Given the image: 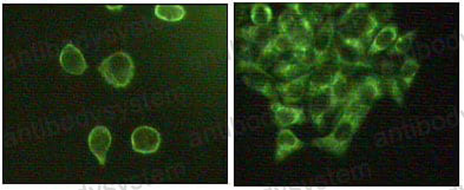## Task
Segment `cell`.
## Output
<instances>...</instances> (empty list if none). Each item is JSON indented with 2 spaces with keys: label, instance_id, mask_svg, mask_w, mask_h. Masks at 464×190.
<instances>
[{
  "label": "cell",
  "instance_id": "obj_6",
  "mask_svg": "<svg viewBox=\"0 0 464 190\" xmlns=\"http://www.w3.org/2000/svg\"><path fill=\"white\" fill-rule=\"evenodd\" d=\"M332 55L336 63L345 67H368L364 46L344 39L333 40Z\"/></svg>",
  "mask_w": 464,
  "mask_h": 190
},
{
  "label": "cell",
  "instance_id": "obj_16",
  "mask_svg": "<svg viewBox=\"0 0 464 190\" xmlns=\"http://www.w3.org/2000/svg\"><path fill=\"white\" fill-rule=\"evenodd\" d=\"M304 143L290 130L283 128L279 131L278 138H276V160L278 162L286 159L287 156L293 154L299 149L302 148Z\"/></svg>",
  "mask_w": 464,
  "mask_h": 190
},
{
  "label": "cell",
  "instance_id": "obj_1",
  "mask_svg": "<svg viewBox=\"0 0 464 190\" xmlns=\"http://www.w3.org/2000/svg\"><path fill=\"white\" fill-rule=\"evenodd\" d=\"M368 7V4L365 3L350 5L336 23L338 38L356 43L366 49L379 26L378 18Z\"/></svg>",
  "mask_w": 464,
  "mask_h": 190
},
{
  "label": "cell",
  "instance_id": "obj_5",
  "mask_svg": "<svg viewBox=\"0 0 464 190\" xmlns=\"http://www.w3.org/2000/svg\"><path fill=\"white\" fill-rule=\"evenodd\" d=\"M341 72L343 67L336 63L334 57L322 60V63L313 67L310 72L308 95L331 88Z\"/></svg>",
  "mask_w": 464,
  "mask_h": 190
},
{
  "label": "cell",
  "instance_id": "obj_7",
  "mask_svg": "<svg viewBox=\"0 0 464 190\" xmlns=\"http://www.w3.org/2000/svg\"><path fill=\"white\" fill-rule=\"evenodd\" d=\"M334 33H336V28H334L333 18H327L322 24L315 26L311 48L318 60V64L325 60L332 51Z\"/></svg>",
  "mask_w": 464,
  "mask_h": 190
},
{
  "label": "cell",
  "instance_id": "obj_14",
  "mask_svg": "<svg viewBox=\"0 0 464 190\" xmlns=\"http://www.w3.org/2000/svg\"><path fill=\"white\" fill-rule=\"evenodd\" d=\"M60 62V65L64 70L67 71V74L79 76V74H84L86 70V62H85L83 53L72 44H67L62 50Z\"/></svg>",
  "mask_w": 464,
  "mask_h": 190
},
{
  "label": "cell",
  "instance_id": "obj_22",
  "mask_svg": "<svg viewBox=\"0 0 464 190\" xmlns=\"http://www.w3.org/2000/svg\"><path fill=\"white\" fill-rule=\"evenodd\" d=\"M416 31H410L402 35L400 38H397L396 42L393 44L391 53H397V55H407L410 51L411 46L414 44V38H416Z\"/></svg>",
  "mask_w": 464,
  "mask_h": 190
},
{
  "label": "cell",
  "instance_id": "obj_17",
  "mask_svg": "<svg viewBox=\"0 0 464 190\" xmlns=\"http://www.w3.org/2000/svg\"><path fill=\"white\" fill-rule=\"evenodd\" d=\"M397 30L395 25H386L372 39L371 44L368 46V56H373L378 53L384 52L395 44L397 38Z\"/></svg>",
  "mask_w": 464,
  "mask_h": 190
},
{
  "label": "cell",
  "instance_id": "obj_3",
  "mask_svg": "<svg viewBox=\"0 0 464 190\" xmlns=\"http://www.w3.org/2000/svg\"><path fill=\"white\" fill-rule=\"evenodd\" d=\"M99 72L115 88H125L134 77V63L127 53L115 52L103 60Z\"/></svg>",
  "mask_w": 464,
  "mask_h": 190
},
{
  "label": "cell",
  "instance_id": "obj_21",
  "mask_svg": "<svg viewBox=\"0 0 464 190\" xmlns=\"http://www.w3.org/2000/svg\"><path fill=\"white\" fill-rule=\"evenodd\" d=\"M244 35L248 40L251 42L261 43L265 40L266 44H268L269 40L273 38L272 32L267 26H254L244 30Z\"/></svg>",
  "mask_w": 464,
  "mask_h": 190
},
{
  "label": "cell",
  "instance_id": "obj_8",
  "mask_svg": "<svg viewBox=\"0 0 464 190\" xmlns=\"http://www.w3.org/2000/svg\"><path fill=\"white\" fill-rule=\"evenodd\" d=\"M161 145V135L155 128L142 125L135 129L131 135V145L140 154H152L157 152Z\"/></svg>",
  "mask_w": 464,
  "mask_h": 190
},
{
  "label": "cell",
  "instance_id": "obj_19",
  "mask_svg": "<svg viewBox=\"0 0 464 190\" xmlns=\"http://www.w3.org/2000/svg\"><path fill=\"white\" fill-rule=\"evenodd\" d=\"M418 70H419V63H418L417 60H414V58H407V60H404L403 65L400 67V74H398L400 78L398 79L405 88L409 89L412 84Z\"/></svg>",
  "mask_w": 464,
  "mask_h": 190
},
{
  "label": "cell",
  "instance_id": "obj_11",
  "mask_svg": "<svg viewBox=\"0 0 464 190\" xmlns=\"http://www.w3.org/2000/svg\"><path fill=\"white\" fill-rule=\"evenodd\" d=\"M311 72V71H310ZM310 72L299 77L293 78L286 83L278 85V91L286 104H293L300 101L308 92V78Z\"/></svg>",
  "mask_w": 464,
  "mask_h": 190
},
{
  "label": "cell",
  "instance_id": "obj_9",
  "mask_svg": "<svg viewBox=\"0 0 464 190\" xmlns=\"http://www.w3.org/2000/svg\"><path fill=\"white\" fill-rule=\"evenodd\" d=\"M111 145V134L108 128L104 125H97L92 129L89 135V148L92 154L98 160L99 164H106V154Z\"/></svg>",
  "mask_w": 464,
  "mask_h": 190
},
{
  "label": "cell",
  "instance_id": "obj_13",
  "mask_svg": "<svg viewBox=\"0 0 464 190\" xmlns=\"http://www.w3.org/2000/svg\"><path fill=\"white\" fill-rule=\"evenodd\" d=\"M357 83L358 82L353 81L352 78L349 77L344 72L338 76L336 82L329 88L333 108H336V106H346L351 97L353 95Z\"/></svg>",
  "mask_w": 464,
  "mask_h": 190
},
{
  "label": "cell",
  "instance_id": "obj_20",
  "mask_svg": "<svg viewBox=\"0 0 464 190\" xmlns=\"http://www.w3.org/2000/svg\"><path fill=\"white\" fill-rule=\"evenodd\" d=\"M251 18L256 26H268L273 19L272 9L266 4H254L251 7Z\"/></svg>",
  "mask_w": 464,
  "mask_h": 190
},
{
  "label": "cell",
  "instance_id": "obj_4",
  "mask_svg": "<svg viewBox=\"0 0 464 190\" xmlns=\"http://www.w3.org/2000/svg\"><path fill=\"white\" fill-rule=\"evenodd\" d=\"M382 83L378 78L373 76L363 78L361 82H358L353 95L345 106V109L351 108V109H358L368 113L372 104L382 96Z\"/></svg>",
  "mask_w": 464,
  "mask_h": 190
},
{
  "label": "cell",
  "instance_id": "obj_23",
  "mask_svg": "<svg viewBox=\"0 0 464 190\" xmlns=\"http://www.w3.org/2000/svg\"><path fill=\"white\" fill-rule=\"evenodd\" d=\"M385 84L386 89H387V92L389 95L392 97L395 101H396L400 106L403 104L404 99V91H403V84L400 83V79H397L396 77L393 76H389V77L385 78Z\"/></svg>",
  "mask_w": 464,
  "mask_h": 190
},
{
  "label": "cell",
  "instance_id": "obj_10",
  "mask_svg": "<svg viewBox=\"0 0 464 190\" xmlns=\"http://www.w3.org/2000/svg\"><path fill=\"white\" fill-rule=\"evenodd\" d=\"M241 67L244 70H248L251 74V77H249L251 82H247V84L251 88L262 92L268 99H276V91H274L272 82L269 79L268 74H266L264 69L259 64L251 63V62H242Z\"/></svg>",
  "mask_w": 464,
  "mask_h": 190
},
{
  "label": "cell",
  "instance_id": "obj_2",
  "mask_svg": "<svg viewBox=\"0 0 464 190\" xmlns=\"http://www.w3.org/2000/svg\"><path fill=\"white\" fill-rule=\"evenodd\" d=\"M366 115L368 113L361 110L346 108L333 130L327 136L315 138L312 141V145L334 155H341L350 147L352 138Z\"/></svg>",
  "mask_w": 464,
  "mask_h": 190
},
{
  "label": "cell",
  "instance_id": "obj_12",
  "mask_svg": "<svg viewBox=\"0 0 464 190\" xmlns=\"http://www.w3.org/2000/svg\"><path fill=\"white\" fill-rule=\"evenodd\" d=\"M310 115L311 120L317 127H322L325 122L327 113L333 109L332 102H331V94L329 89L322 90V91L315 92L310 95Z\"/></svg>",
  "mask_w": 464,
  "mask_h": 190
},
{
  "label": "cell",
  "instance_id": "obj_15",
  "mask_svg": "<svg viewBox=\"0 0 464 190\" xmlns=\"http://www.w3.org/2000/svg\"><path fill=\"white\" fill-rule=\"evenodd\" d=\"M274 120L280 128L292 127L305 121L304 110L294 106H283L281 103H273L271 106Z\"/></svg>",
  "mask_w": 464,
  "mask_h": 190
},
{
  "label": "cell",
  "instance_id": "obj_18",
  "mask_svg": "<svg viewBox=\"0 0 464 190\" xmlns=\"http://www.w3.org/2000/svg\"><path fill=\"white\" fill-rule=\"evenodd\" d=\"M156 17L159 18L161 21H180L186 16V10L182 5H157L155 7Z\"/></svg>",
  "mask_w": 464,
  "mask_h": 190
}]
</instances>
